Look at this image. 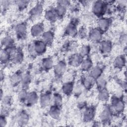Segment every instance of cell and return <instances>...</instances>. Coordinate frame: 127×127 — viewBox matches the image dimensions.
Listing matches in <instances>:
<instances>
[{
	"instance_id": "obj_1",
	"label": "cell",
	"mask_w": 127,
	"mask_h": 127,
	"mask_svg": "<svg viewBox=\"0 0 127 127\" xmlns=\"http://www.w3.org/2000/svg\"><path fill=\"white\" fill-rule=\"evenodd\" d=\"M106 2L99 0L95 1L92 5V13L95 16H101L106 11Z\"/></svg>"
},
{
	"instance_id": "obj_2",
	"label": "cell",
	"mask_w": 127,
	"mask_h": 127,
	"mask_svg": "<svg viewBox=\"0 0 127 127\" xmlns=\"http://www.w3.org/2000/svg\"><path fill=\"white\" fill-rule=\"evenodd\" d=\"M125 104L124 101L118 97H114L111 100V109L117 113H122L125 109Z\"/></svg>"
},
{
	"instance_id": "obj_3",
	"label": "cell",
	"mask_w": 127,
	"mask_h": 127,
	"mask_svg": "<svg viewBox=\"0 0 127 127\" xmlns=\"http://www.w3.org/2000/svg\"><path fill=\"white\" fill-rule=\"evenodd\" d=\"M113 111L111 107L105 106L100 114V119L103 123H108L112 118Z\"/></svg>"
},
{
	"instance_id": "obj_4",
	"label": "cell",
	"mask_w": 127,
	"mask_h": 127,
	"mask_svg": "<svg viewBox=\"0 0 127 127\" xmlns=\"http://www.w3.org/2000/svg\"><path fill=\"white\" fill-rule=\"evenodd\" d=\"M102 33L103 32L97 27L93 28L89 31L88 36L92 41L94 42H98L102 39Z\"/></svg>"
},
{
	"instance_id": "obj_5",
	"label": "cell",
	"mask_w": 127,
	"mask_h": 127,
	"mask_svg": "<svg viewBox=\"0 0 127 127\" xmlns=\"http://www.w3.org/2000/svg\"><path fill=\"white\" fill-rule=\"evenodd\" d=\"M111 20L107 17H101L97 21V28L102 32L106 31L109 28Z\"/></svg>"
},
{
	"instance_id": "obj_6",
	"label": "cell",
	"mask_w": 127,
	"mask_h": 127,
	"mask_svg": "<svg viewBox=\"0 0 127 127\" xmlns=\"http://www.w3.org/2000/svg\"><path fill=\"white\" fill-rule=\"evenodd\" d=\"M33 44L36 55H42L46 52L47 45L42 40H37Z\"/></svg>"
},
{
	"instance_id": "obj_7",
	"label": "cell",
	"mask_w": 127,
	"mask_h": 127,
	"mask_svg": "<svg viewBox=\"0 0 127 127\" xmlns=\"http://www.w3.org/2000/svg\"><path fill=\"white\" fill-rule=\"evenodd\" d=\"M44 32V28L41 23H37L33 25L30 29L31 35L35 38L42 36Z\"/></svg>"
},
{
	"instance_id": "obj_8",
	"label": "cell",
	"mask_w": 127,
	"mask_h": 127,
	"mask_svg": "<svg viewBox=\"0 0 127 127\" xmlns=\"http://www.w3.org/2000/svg\"><path fill=\"white\" fill-rule=\"evenodd\" d=\"M27 29V24L24 22H20L17 24L15 28L16 33L19 38H23L26 36Z\"/></svg>"
},
{
	"instance_id": "obj_9",
	"label": "cell",
	"mask_w": 127,
	"mask_h": 127,
	"mask_svg": "<svg viewBox=\"0 0 127 127\" xmlns=\"http://www.w3.org/2000/svg\"><path fill=\"white\" fill-rule=\"evenodd\" d=\"M66 69V64L63 61H60L54 66V71L56 75L62 76L64 75Z\"/></svg>"
},
{
	"instance_id": "obj_10",
	"label": "cell",
	"mask_w": 127,
	"mask_h": 127,
	"mask_svg": "<svg viewBox=\"0 0 127 127\" xmlns=\"http://www.w3.org/2000/svg\"><path fill=\"white\" fill-rule=\"evenodd\" d=\"M23 59V55L21 51L16 49L10 55V61L14 64H20Z\"/></svg>"
},
{
	"instance_id": "obj_11",
	"label": "cell",
	"mask_w": 127,
	"mask_h": 127,
	"mask_svg": "<svg viewBox=\"0 0 127 127\" xmlns=\"http://www.w3.org/2000/svg\"><path fill=\"white\" fill-rule=\"evenodd\" d=\"M99 48L100 51L105 55H107L109 54L111 51L112 48V45L111 42L108 40L102 41L100 42L99 45Z\"/></svg>"
},
{
	"instance_id": "obj_12",
	"label": "cell",
	"mask_w": 127,
	"mask_h": 127,
	"mask_svg": "<svg viewBox=\"0 0 127 127\" xmlns=\"http://www.w3.org/2000/svg\"><path fill=\"white\" fill-rule=\"evenodd\" d=\"M83 59V57L78 53L74 54L70 57L69 59V64L72 66L77 67L80 65Z\"/></svg>"
},
{
	"instance_id": "obj_13",
	"label": "cell",
	"mask_w": 127,
	"mask_h": 127,
	"mask_svg": "<svg viewBox=\"0 0 127 127\" xmlns=\"http://www.w3.org/2000/svg\"><path fill=\"white\" fill-rule=\"evenodd\" d=\"M54 38V35L51 30H48L43 33L41 36L42 40L47 45H51Z\"/></svg>"
},
{
	"instance_id": "obj_14",
	"label": "cell",
	"mask_w": 127,
	"mask_h": 127,
	"mask_svg": "<svg viewBox=\"0 0 127 127\" xmlns=\"http://www.w3.org/2000/svg\"><path fill=\"white\" fill-rule=\"evenodd\" d=\"M95 109L93 107H87L83 114V119L85 122H88L91 121L95 116Z\"/></svg>"
},
{
	"instance_id": "obj_15",
	"label": "cell",
	"mask_w": 127,
	"mask_h": 127,
	"mask_svg": "<svg viewBox=\"0 0 127 127\" xmlns=\"http://www.w3.org/2000/svg\"><path fill=\"white\" fill-rule=\"evenodd\" d=\"M65 33L67 36L71 37L76 36L78 33V29L76 25L70 23L66 26L65 29Z\"/></svg>"
},
{
	"instance_id": "obj_16",
	"label": "cell",
	"mask_w": 127,
	"mask_h": 127,
	"mask_svg": "<svg viewBox=\"0 0 127 127\" xmlns=\"http://www.w3.org/2000/svg\"><path fill=\"white\" fill-rule=\"evenodd\" d=\"M43 11V6L41 3H37L30 10L29 14L32 17H37L40 15Z\"/></svg>"
},
{
	"instance_id": "obj_17",
	"label": "cell",
	"mask_w": 127,
	"mask_h": 127,
	"mask_svg": "<svg viewBox=\"0 0 127 127\" xmlns=\"http://www.w3.org/2000/svg\"><path fill=\"white\" fill-rule=\"evenodd\" d=\"M51 96L48 93H44L41 94L40 97V103L41 106L45 108L49 105L51 101Z\"/></svg>"
},
{
	"instance_id": "obj_18",
	"label": "cell",
	"mask_w": 127,
	"mask_h": 127,
	"mask_svg": "<svg viewBox=\"0 0 127 127\" xmlns=\"http://www.w3.org/2000/svg\"><path fill=\"white\" fill-rule=\"evenodd\" d=\"M95 79L92 78L89 74L86 75L84 76L82 79V84L84 87V88L89 89L93 87L95 82Z\"/></svg>"
},
{
	"instance_id": "obj_19",
	"label": "cell",
	"mask_w": 127,
	"mask_h": 127,
	"mask_svg": "<svg viewBox=\"0 0 127 127\" xmlns=\"http://www.w3.org/2000/svg\"><path fill=\"white\" fill-rule=\"evenodd\" d=\"M114 66L118 69L124 67L126 64V59L124 56H119L114 60L113 63Z\"/></svg>"
},
{
	"instance_id": "obj_20",
	"label": "cell",
	"mask_w": 127,
	"mask_h": 127,
	"mask_svg": "<svg viewBox=\"0 0 127 127\" xmlns=\"http://www.w3.org/2000/svg\"><path fill=\"white\" fill-rule=\"evenodd\" d=\"M38 99L37 94L35 92H32L28 93L26 102L28 105L33 106L38 102Z\"/></svg>"
},
{
	"instance_id": "obj_21",
	"label": "cell",
	"mask_w": 127,
	"mask_h": 127,
	"mask_svg": "<svg viewBox=\"0 0 127 127\" xmlns=\"http://www.w3.org/2000/svg\"><path fill=\"white\" fill-rule=\"evenodd\" d=\"M45 17L47 20L51 22L55 21L56 19L58 18L54 8H52V9L51 8V9H48L45 12Z\"/></svg>"
},
{
	"instance_id": "obj_22",
	"label": "cell",
	"mask_w": 127,
	"mask_h": 127,
	"mask_svg": "<svg viewBox=\"0 0 127 127\" xmlns=\"http://www.w3.org/2000/svg\"><path fill=\"white\" fill-rule=\"evenodd\" d=\"M49 114L51 118L54 119H58L61 115L60 107L55 105L52 106L49 111Z\"/></svg>"
},
{
	"instance_id": "obj_23",
	"label": "cell",
	"mask_w": 127,
	"mask_h": 127,
	"mask_svg": "<svg viewBox=\"0 0 127 127\" xmlns=\"http://www.w3.org/2000/svg\"><path fill=\"white\" fill-rule=\"evenodd\" d=\"M73 87L74 85L72 82H71V81L65 82L63 84L62 86V91L64 94L69 95L73 92Z\"/></svg>"
},
{
	"instance_id": "obj_24",
	"label": "cell",
	"mask_w": 127,
	"mask_h": 127,
	"mask_svg": "<svg viewBox=\"0 0 127 127\" xmlns=\"http://www.w3.org/2000/svg\"><path fill=\"white\" fill-rule=\"evenodd\" d=\"M98 99L102 102L107 101L110 98V94L109 91L105 88L99 90L98 94Z\"/></svg>"
},
{
	"instance_id": "obj_25",
	"label": "cell",
	"mask_w": 127,
	"mask_h": 127,
	"mask_svg": "<svg viewBox=\"0 0 127 127\" xmlns=\"http://www.w3.org/2000/svg\"><path fill=\"white\" fill-rule=\"evenodd\" d=\"M102 74V70L99 66H96L92 67L90 69L89 75L93 78L94 79H97L98 77L100 76Z\"/></svg>"
},
{
	"instance_id": "obj_26",
	"label": "cell",
	"mask_w": 127,
	"mask_h": 127,
	"mask_svg": "<svg viewBox=\"0 0 127 127\" xmlns=\"http://www.w3.org/2000/svg\"><path fill=\"white\" fill-rule=\"evenodd\" d=\"M28 116L25 112H21L17 116V122L20 126H24L28 122Z\"/></svg>"
},
{
	"instance_id": "obj_27",
	"label": "cell",
	"mask_w": 127,
	"mask_h": 127,
	"mask_svg": "<svg viewBox=\"0 0 127 127\" xmlns=\"http://www.w3.org/2000/svg\"><path fill=\"white\" fill-rule=\"evenodd\" d=\"M92 65L93 64L91 60L88 58H86L85 59H83L80 66L83 70L88 71L90 70L92 67Z\"/></svg>"
},
{
	"instance_id": "obj_28",
	"label": "cell",
	"mask_w": 127,
	"mask_h": 127,
	"mask_svg": "<svg viewBox=\"0 0 127 127\" xmlns=\"http://www.w3.org/2000/svg\"><path fill=\"white\" fill-rule=\"evenodd\" d=\"M1 45L5 48H7L13 45L14 40L10 35H6L3 37L1 41Z\"/></svg>"
},
{
	"instance_id": "obj_29",
	"label": "cell",
	"mask_w": 127,
	"mask_h": 127,
	"mask_svg": "<svg viewBox=\"0 0 127 127\" xmlns=\"http://www.w3.org/2000/svg\"><path fill=\"white\" fill-rule=\"evenodd\" d=\"M95 80V83L99 90L105 88L107 84V80L104 76L101 75Z\"/></svg>"
},
{
	"instance_id": "obj_30",
	"label": "cell",
	"mask_w": 127,
	"mask_h": 127,
	"mask_svg": "<svg viewBox=\"0 0 127 127\" xmlns=\"http://www.w3.org/2000/svg\"><path fill=\"white\" fill-rule=\"evenodd\" d=\"M10 61V56L5 49H1L0 52V62L1 64H5Z\"/></svg>"
},
{
	"instance_id": "obj_31",
	"label": "cell",
	"mask_w": 127,
	"mask_h": 127,
	"mask_svg": "<svg viewBox=\"0 0 127 127\" xmlns=\"http://www.w3.org/2000/svg\"><path fill=\"white\" fill-rule=\"evenodd\" d=\"M42 66L46 70H49L54 67V62L50 58H46L42 61Z\"/></svg>"
},
{
	"instance_id": "obj_32",
	"label": "cell",
	"mask_w": 127,
	"mask_h": 127,
	"mask_svg": "<svg viewBox=\"0 0 127 127\" xmlns=\"http://www.w3.org/2000/svg\"><path fill=\"white\" fill-rule=\"evenodd\" d=\"M22 74L20 73L16 72L13 74L10 78V82L13 85H16L21 82Z\"/></svg>"
},
{
	"instance_id": "obj_33",
	"label": "cell",
	"mask_w": 127,
	"mask_h": 127,
	"mask_svg": "<svg viewBox=\"0 0 127 127\" xmlns=\"http://www.w3.org/2000/svg\"><path fill=\"white\" fill-rule=\"evenodd\" d=\"M54 9L58 17L64 16L66 12V8L58 4Z\"/></svg>"
},
{
	"instance_id": "obj_34",
	"label": "cell",
	"mask_w": 127,
	"mask_h": 127,
	"mask_svg": "<svg viewBox=\"0 0 127 127\" xmlns=\"http://www.w3.org/2000/svg\"><path fill=\"white\" fill-rule=\"evenodd\" d=\"M31 80V77L28 73H25L22 75L21 83L23 87H27L30 84Z\"/></svg>"
},
{
	"instance_id": "obj_35",
	"label": "cell",
	"mask_w": 127,
	"mask_h": 127,
	"mask_svg": "<svg viewBox=\"0 0 127 127\" xmlns=\"http://www.w3.org/2000/svg\"><path fill=\"white\" fill-rule=\"evenodd\" d=\"M90 48L88 45H82L79 50L78 54L83 58L86 57L90 53Z\"/></svg>"
},
{
	"instance_id": "obj_36",
	"label": "cell",
	"mask_w": 127,
	"mask_h": 127,
	"mask_svg": "<svg viewBox=\"0 0 127 127\" xmlns=\"http://www.w3.org/2000/svg\"><path fill=\"white\" fill-rule=\"evenodd\" d=\"M94 15L92 13L91 14L90 13H85L84 16H83V21L85 24H90V23H92L93 22L94 19H93V16Z\"/></svg>"
},
{
	"instance_id": "obj_37",
	"label": "cell",
	"mask_w": 127,
	"mask_h": 127,
	"mask_svg": "<svg viewBox=\"0 0 127 127\" xmlns=\"http://www.w3.org/2000/svg\"><path fill=\"white\" fill-rule=\"evenodd\" d=\"M28 93L24 89L21 90L18 94V98L20 102H24L26 101Z\"/></svg>"
},
{
	"instance_id": "obj_38",
	"label": "cell",
	"mask_w": 127,
	"mask_h": 127,
	"mask_svg": "<svg viewBox=\"0 0 127 127\" xmlns=\"http://www.w3.org/2000/svg\"><path fill=\"white\" fill-rule=\"evenodd\" d=\"M53 100L55 105L60 106L62 103V97L59 94H55L53 98Z\"/></svg>"
},
{
	"instance_id": "obj_39",
	"label": "cell",
	"mask_w": 127,
	"mask_h": 127,
	"mask_svg": "<svg viewBox=\"0 0 127 127\" xmlns=\"http://www.w3.org/2000/svg\"><path fill=\"white\" fill-rule=\"evenodd\" d=\"M87 30L86 27L84 26H81L78 30L77 35H79V36L82 38H85L87 36Z\"/></svg>"
},
{
	"instance_id": "obj_40",
	"label": "cell",
	"mask_w": 127,
	"mask_h": 127,
	"mask_svg": "<svg viewBox=\"0 0 127 127\" xmlns=\"http://www.w3.org/2000/svg\"><path fill=\"white\" fill-rule=\"evenodd\" d=\"M83 88L84 87L82 83H78L76 84L75 86H74L73 92H74V93L75 94L79 95L82 92Z\"/></svg>"
},
{
	"instance_id": "obj_41",
	"label": "cell",
	"mask_w": 127,
	"mask_h": 127,
	"mask_svg": "<svg viewBox=\"0 0 127 127\" xmlns=\"http://www.w3.org/2000/svg\"><path fill=\"white\" fill-rule=\"evenodd\" d=\"M29 3V1L27 0H18L16 1V3L20 9H23L25 8Z\"/></svg>"
},
{
	"instance_id": "obj_42",
	"label": "cell",
	"mask_w": 127,
	"mask_h": 127,
	"mask_svg": "<svg viewBox=\"0 0 127 127\" xmlns=\"http://www.w3.org/2000/svg\"><path fill=\"white\" fill-rule=\"evenodd\" d=\"M2 104L4 106H8L11 104V99L9 96L3 97L2 99L1 100Z\"/></svg>"
},
{
	"instance_id": "obj_43",
	"label": "cell",
	"mask_w": 127,
	"mask_h": 127,
	"mask_svg": "<svg viewBox=\"0 0 127 127\" xmlns=\"http://www.w3.org/2000/svg\"><path fill=\"white\" fill-rule=\"evenodd\" d=\"M58 4H59L60 5H62L65 8H67L68 7L70 4V1L67 0H60L58 1Z\"/></svg>"
},
{
	"instance_id": "obj_44",
	"label": "cell",
	"mask_w": 127,
	"mask_h": 127,
	"mask_svg": "<svg viewBox=\"0 0 127 127\" xmlns=\"http://www.w3.org/2000/svg\"><path fill=\"white\" fill-rule=\"evenodd\" d=\"M6 125V120L4 116L1 115L0 118V125L1 127H3Z\"/></svg>"
},
{
	"instance_id": "obj_45",
	"label": "cell",
	"mask_w": 127,
	"mask_h": 127,
	"mask_svg": "<svg viewBox=\"0 0 127 127\" xmlns=\"http://www.w3.org/2000/svg\"><path fill=\"white\" fill-rule=\"evenodd\" d=\"M121 41L122 42H123L124 43H126V40H127V37H126V35H123L122 37L121 38Z\"/></svg>"
},
{
	"instance_id": "obj_46",
	"label": "cell",
	"mask_w": 127,
	"mask_h": 127,
	"mask_svg": "<svg viewBox=\"0 0 127 127\" xmlns=\"http://www.w3.org/2000/svg\"><path fill=\"white\" fill-rule=\"evenodd\" d=\"M0 80L1 81H2V80H3L4 78V73H3L2 71L1 70L0 71Z\"/></svg>"
}]
</instances>
